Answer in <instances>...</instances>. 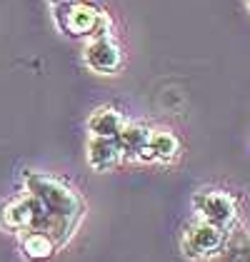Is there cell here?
Returning a JSON list of instances; mask_svg holds the SVG:
<instances>
[{
	"mask_svg": "<svg viewBox=\"0 0 250 262\" xmlns=\"http://www.w3.org/2000/svg\"><path fill=\"white\" fill-rule=\"evenodd\" d=\"M193 207L195 212L200 215V220L213 222L218 225L220 230H228L238 210H235V200L230 198L228 192H220V190H213V192H198L193 198Z\"/></svg>",
	"mask_w": 250,
	"mask_h": 262,
	"instance_id": "3957f363",
	"label": "cell"
},
{
	"mask_svg": "<svg viewBox=\"0 0 250 262\" xmlns=\"http://www.w3.org/2000/svg\"><path fill=\"white\" fill-rule=\"evenodd\" d=\"M123 158L120 145L115 138H90L88 140V162L93 170H110Z\"/></svg>",
	"mask_w": 250,
	"mask_h": 262,
	"instance_id": "52a82bcc",
	"label": "cell"
},
{
	"mask_svg": "<svg viewBox=\"0 0 250 262\" xmlns=\"http://www.w3.org/2000/svg\"><path fill=\"white\" fill-rule=\"evenodd\" d=\"M248 5H250V0H248Z\"/></svg>",
	"mask_w": 250,
	"mask_h": 262,
	"instance_id": "5bb4252c",
	"label": "cell"
},
{
	"mask_svg": "<svg viewBox=\"0 0 250 262\" xmlns=\"http://www.w3.org/2000/svg\"><path fill=\"white\" fill-rule=\"evenodd\" d=\"M20 247L23 252H25V257H30V260L35 262H43V260H50L53 257V252H55V240L48 235V232H43V230H25V235H23L20 240Z\"/></svg>",
	"mask_w": 250,
	"mask_h": 262,
	"instance_id": "30bf717a",
	"label": "cell"
},
{
	"mask_svg": "<svg viewBox=\"0 0 250 262\" xmlns=\"http://www.w3.org/2000/svg\"><path fill=\"white\" fill-rule=\"evenodd\" d=\"M180 150V142L173 133L168 130H158V133H150V140H148V160H173Z\"/></svg>",
	"mask_w": 250,
	"mask_h": 262,
	"instance_id": "8fae6325",
	"label": "cell"
},
{
	"mask_svg": "<svg viewBox=\"0 0 250 262\" xmlns=\"http://www.w3.org/2000/svg\"><path fill=\"white\" fill-rule=\"evenodd\" d=\"M125 127L123 115L113 107H98L88 118V130L93 138H118V133Z\"/></svg>",
	"mask_w": 250,
	"mask_h": 262,
	"instance_id": "ba28073f",
	"label": "cell"
},
{
	"mask_svg": "<svg viewBox=\"0 0 250 262\" xmlns=\"http://www.w3.org/2000/svg\"><path fill=\"white\" fill-rule=\"evenodd\" d=\"M53 5H60V3H68V0H50Z\"/></svg>",
	"mask_w": 250,
	"mask_h": 262,
	"instance_id": "4fadbf2b",
	"label": "cell"
},
{
	"mask_svg": "<svg viewBox=\"0 0 250 262\" xmlns=\"http://www.w3.org/2000/svg\"><path fill=\"white\" fill-rule=\"evenodd\" d=\"M0 222L8 230H43L45 215H43L40 205L33 195H23V198L10 200L3 207Z\"/></svg>",
	"mask_w": 250,
	"mask_h": 262,
	"instance_id": "277c9868",
	"label": "cell"
},
{
	"mask_svg": "<svg viewBox=\"0 0 250 262\" xmlns=\"http://www.w3.org/2000/svg\"><path fill=\"white\" fill-rule=\"evenodd\" d=\"M115 140H118V145H120V152H123V155L148 160V140H150V130L140 127V125H125L123 130L118 133Z\"/></svg>",
	"mask_w": 250,
	"mask_h": 262,
	"instance_id": "9c48e42d",
	"label": "cell"
},
{
	"mask_svg": "<svg viewBox=\"0 0 250 262\" xmlns=\"http://www.w3.org/2000/svg\"><path fill=\"white\" fill-rule=\"evenodd\" d=\"M85 62L95 73H115L123 65V53L115 45V40L100 35V38H93L90 45L85 48Z\"/></svg>",
	"mask_w": 250,
	"mask_h": 262,
	"instance_id": "8992f818",
	"label": "cell"
},
{
	"mask_svg": "<svg viewBox=\"0 0 250 262\" xmlns=\"http://www.w3.org/2000/svg\"><path fill=\"white\" fill-rule=\"evenodd\" d=\"M25 187H28V195L38 200L43 215H45L43 232H48L55 240V245H62L83 215V200L65 182L55 180L50 175H43V172H28Z\"/></svg>",
	"mask_w": 250,
	"mask_h": 262,
	"instance_id": "6da1fadb",
	"label": "cell"
},
{
	"mask_svg": "<svg viewBox=\"0 0 250 262\" xmlns=\"http://www.w3.org/2000/svg\"><path fill=\"white\" fill-rule=\"evenodd\" d=\"M223 245H225V230H220L213 222L198 220L185 232V252L193 257L213 255V252L223 250Z\"/></svg>",
	"mask_w": 250,
	"mask_h": 262,
	"instance_id": "5b68a950",
	"label": "cell"
},
{
	"mask_svg": "<svg viewBox=\"0 0 250 262\" xmlns=\"http://www.w3.org/2000/svg\"><path fill=\"white\" fill-rule=\"evenodd\" d=\"M225 262H250V242L248 237L238 235L235 240L228 245V255H225Z\"/></svg>",
	"mask_w": 250,
	"mask_h": 262,
	"instance_id": "7c38bea8",
	"label": "cell"
},
{
	"mask_svg": "<svg viewBox=\"0 0 250 262\" xmlns=\"http://www.w3.org/2000/svg\"><path fill=\"white\" fill-rule=\"evenodd\" d=\"M55 8V23L65 35L70 38H85V35H93V38H100L108 30V18L105 13L93 5V3H85V0H68L60 5H53Z\"/></svg>",
	"mask_w": 250,
	"mask_h": 262,
	"instance_id": "7a4b0ae2",
	"label": "cell"
}]
</instances>
